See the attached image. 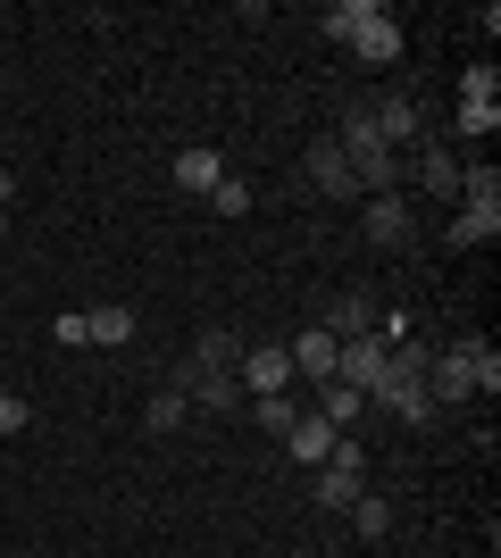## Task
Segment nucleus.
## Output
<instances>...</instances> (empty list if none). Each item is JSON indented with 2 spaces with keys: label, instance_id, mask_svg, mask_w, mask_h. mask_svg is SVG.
<instances>
[{
  "label": "nucleus",
  "instance_id": "f257e3e1",
  "mask_svg": "<svg viewBox=\"0 0 501 558\" xmlns=\"http://www.w3.org/2000/svg\"><path fill=\"white\" fill-rule=\"evenodd\" d=\"M318 25H326L334 43H351L359 68H393V59H402V25H393V9H384V0H334Z\"/></svg>",
  "mask_w": 501,
  "mask_h": 558
},
{
  "label": "nucleus",
  "instance_id": "f03ea898",
  "mask_svg": "<svg viewBox=\"0 0 501 558\" xmlns=\"http://www.w3.org/2000/svg\"><path fill=\"white\" fill-rule=\"evenodd\" d=\"M477 359H485V333H460V342L427 350V392H434V409H468V400H477Z\"/></svg>",
  "mask_w": 501,
  "mask_h": 558
},
{
  "label": "nucleus",
  "instance_id": "7ed1b4c3",
  "mask_svg": "<svg viewBox=\"0 0 501 558\" xmlns=\"http://www.w3.org/2000/svg\"><path fill=\"white\" fill-rule=\"evenodd\" d=\"M359 475H368V450H359V434H343V442L326 450V466H310V500L318 509H351Z\"/></svg>",
  "mask_w": 501,
  "mask_h": 558
},
{
  "label": "nucleus",
  "instance_id": "20e7f679",
  "mask_svg": "<svg viewBox=\"0 0 501 558\" xmlns=\"http://www.w3.org/2000/svg\"><path fill=\"white\" fill-rule=\"evenodd\" d=\"M301 184L318 192V201H343V209H359V184H351V159L334 150V134H318L310 150H301Z\"/></svg>",
  "mask_w": 501,
  "mask_h": 558
},
{
  "label": "nucleus",
  "instance_id": "39448f33",
  "mask_svg": "<svg viewBox=\"0 0 501 558\" xmlns=\"http://www.w3.org/2000/svg\"><path fill=\"white\" fill-rule=\"evenodd\" d=\"M493 125H501V75H493V59H485V68L460 75V134L485 142Z\"/></svg>",
  "mask_w": 501,
  "mask_h": 558
},
{
  "label": "nucleus",
  "instance_id": "423d86ee",
  "mask_svg": "<svg viewBox=\"0 0 501 558\" xmlns=\"http://www.w3.org/2000/svg\"><path fill=\"white\" fill-rule=\"evenodd\" d=\"M409 226H418V209H409V192H368L359 201V233L377 242V251H402Z\"/></svg>",
  "mask_w": 501,
  "mask_h": 558
},
{
  "label": "nucleus",
  "instance_id": "0eeeda50",
  "mask_svg": "<svg viewBox=\"0 0 501 558\" xmlns=\"http://www.w3.org/2000/svg\"><path fill=\"white\" fill-rule=\"evenodd\" d=\"M235 384H242V400L285 392V384H293V359H285V342H242V359H235Z\"/></svg>",
  "mask_w": 501,
  "mask_h": 558
},
{
  "label": "nucleus",
  "instance_id": "6e6552de",
  "mask_svg": "<svg viewBox=\"0 0 501 558\" xmlns=\"http://www.w3.org/2000/svg\"><path fill=\"white\" fill-rule=\"evenodd\" d=\"M368 117H377V134H384V150H418V142H427V109H418V100L409 93H384V100H368Z\"/></svg>",
  "mask_w": 501,
  "mask_h": 558
},
{
  "label": "nucleus",
  "instance_id": "1a4fd4ad",
  "mask_svg": "<svg viewBox=\"0 0 501 558\" xmlns=\"http://www.w3.org/2000/svg\"><path fill=\"white\" fill-rule=\"evenodd\" d=\"M285 359H293V375H301V384H334V359H343V342H334L326 326H301L285 342Z\"/></svg>",
  "mask_w": 501,
  "mask_h": 558
},
{
  "label": "nucleus",
  "instance_id": "9d476101",
  "mask_svg": "<svg viewBox=\"0 0 501 558\" xmlns=\"http://www.w3.org/2000/svg\"><path fill=\"white\" fill-rule=\"evenodd\" d=\"M418 192H427V201H460V150L452 142H418Z\"/></svg>",
  "mask_w": 501,
  "mask_h": 558
},
{
  "label": "nucleus",
  "instance_id": "9b49d317",
  "mask_svg": "<svg viewBox=\"0 0 501 558\" xmlns=\"http://www.w3.org/2000/svg\"><path fill=\"white\" fill-rule=\"evenodd\" d=\"M167 175H176V192L210 201V192H217V175H226V159H217L210 142H192V150H176V159H167Z\"/></svg>",
  "mask_w": 501,
  "mask_h": 558
},
{
  "label": "nucleus",
  "instance_id": "f8f14e48",
  "mask_svg": "<svg viewBox=\"0 0 501 558\" xmlns=\"http://www.w3.org/2000/svg\"><path fill=\"white\" fill-rule=\"evenodd\" d=\"M384 359H393V342H384V333H359V342H343V359H334V375H343L351 392H368V384H377V375H384Z\"/></svg>",
  "mask_w": 501,
  "mask_h": 558
},
{
  "label": "nucleus",
  "instance_id": "ddd939ff",
  "mask_svg": "<svg viewBox=\"0 0 501 558\" xmlns=\"http://www.w3.org/2000/svg\"><path fill=\"white\" fill-rule=\"evenodd\" d=\"M276 442H285V450H293V459H301V466H326V450L343 442V434H334V425L318 417V409H301V417H293L285 434H276Z\"/></svg>",
  "mask_w": 501,
  "mask_h": 558
},
{
  "label": "nucleus",
  "instance_id": "4468645a",
  "mask_svg": "<svg viewBox=\"0 0 501 558\" xmlns=\"http://www.w3.org/2000/svg\"><path fill=\"white\" fill-rule=\"evenodd\" d=\"M318 326H326L334 342H359V333H377V301H368V292H343V301H334Z\"/></svg>",
  "mask_w": 501,
  "mask_h": 558
},
{
  "label": "nucleus",
  "instance_id": "2eb2a0df",
  "mask_svg": "<svg viewBox=\"0 0 501 558\" xmlns=\"http://www.w3.org/2000/svg\"><path fill=\"white\" fill-rule=\"evenodd\" d=\"M84 342H100V350H126V342H134V308H126V301H100V308H84Z\"/></svg>",
  "mask_w": 501,
  "mask_h": 558
},
{
  "label": "nucleus",
  "instance_id": "dca6fc26",
  "mask_svg": "<svg viewBox=\"0 0 501 558\" xmlns=\"http://www.w3.org/2000/svg\"><path fill=\"white\" fill-rule=\"evenodd\" d=\"M460 209H501V167L493 159H460Z\"/></svg>",
  "mask_w": 501,
  "mask_h": 558
},
{
  "label": "nucleus",
  "instance_id": "f3484780",
  "mask_svg": "<svg viewBox=\"0 0 501 558\" xmlns=\"http://www.w3.org/2000/svg\"><path fill=\"white\" fill-rule=\"evenodd\" d=\"M318 417H326L334 434H343V425H359V417H368V392H351V384L334 375V384H318Z\"/></svg>",
  "mask_w": 501,
  "mask_h": 558
},
{
  "label": "nucleus",
  "instance_id": "a211bd4d",
  "mask_svg": "<svg viewBox=\"0 0 501 558\" xmlns=\"http://www.w3.org/2000/svg\"><path fill=\"white\" fill-rule=\"evenodd\" d=\"M501 233V209H460L452 226H443V242H452V251H477V242H493Z\"/></svg>",
  "mask_w": 501,
  "mask_h": 558
},
{
  "label": "nucleus",
  "instance_id": "6ab92c4d",
  "mask_svg": "<svg viewBox=\"0 0 501 558\" xmlns=\"http://www.w3.org/2000/svg\"><path fill=\"white\" fill-rule=\"evenodd\" d=\"M343 517H351V534H359V542H384V534H393V500H377V492H359Z\"/></svg>",
  "mask_w": 501,
  "mask_h": 558
},
{
  "label": "nucleus",
  "instance_id": "aec40b11",
  "mask_svg": "<svg viewBox=\"0 0 501 558\" xmlns=\"http://www.w3.org/2000/svg\"><path fill=\"white\" fill-rule=\"evenodd\" d=\"M192 359H201V367H217V375H235V359H242V333H235V326L201 333V342H192Z\"/></svg>",
  "mask_w": 501,
  "mask_h": 558
},
{
  "label": "nucleus",
  "instance_id": "412c9836",
  "mask_svg": "<svg viewBox=\"0 0 501 558\" xmlns=\"http://www.w3.org/2000/svg\"><path fill=\"white\" fill-rule=\"evenodd\" d=\"M143 417H151V434H176V425L192 417V400L176 392V384H159V392H151V409H143Z\"/></svg>",
  "mask_w": 501,
  "mask_h": 558
},
{
  "label": "nucleus",
  "instance_id": "4be33fe9",
  "mask_svg": "<svg viewBox=\"0 0 501 558\" xmlns=\"http://www.w3.org/2000/svg\"><path fill=\"white\" fill-rule=\"evenodd\" d=\"M242 409H251V425H267V434H285V425L301 417V409H293L285 392H267V400H242Z\"/></svg>",
  "mask_w": 501,
  "mask_h": 558
},
{
  "label": "nucleus",
  "instance_id": "5701e85b",
  "mask_svg": "<svg viewBox=\"0 0 501 558\" xmlns=\"http://www.w3.org/2000/svg\"><path fill=\"white\" fill-rule=\"evenodd\" d=\"M210 209H217V217H251V184H242V175H217Z\"/></svg>",
  "mask_w": 501,
  "mask_h": 558
},
{
  "label": "nucleus",
  "instance_id": "b1692460",
  "mask_svg": "<svg viewBox=\"0 0 501 558\" xmlns=\"http://www.w3.org/2000/svg\"><path fill=\"white\" fill-rule=\"evenodd\" d=\"M25 425H34V409H25V392H9V384H0V442H17Z\"/></svg>",
  "mask_w": 501,
  "mask_h": 558
},
{
  "label": "nucleus",
  "instance_id": "393cba45",
  "mask_svg": "<svg viewBox=\"0 0 501 558\" xmlns=\"http://www.w3.org/2000/svg\"><path fill=\"white\" fill-rule=\"evenodd\" d=\"M477 392H485V400L501 392V350H493V342H485V359H477Z\"/></svg>",
  "mask_w": 501,
  "mask_h": 558
},
{
  "label": "nucleus",
  "instance_id": "a878e982",
  "mask_svg": "<svg viewBox=\"0 0 501 558\" xmlns=\"http://www.w3.org/2000/svg\"><path fill=\"white\" fill-rule=\"evenodd\" d=\"M9 201H17V175H9V167H0V209H9Z\"/></svg>",
  "mask_w": 501,
  "mask_h": 558
},
{
  "label": "nucleus",
  "instance_id": "bb28decb",
  "mask_svg": "<svg viewBox=\"0 0 501 558\" xmlns=\"http://www.w3.org/2000/svg\"><path fill=\"white\" fill-rule=\"evenodd\" d=\"M9 226H17V217H9V209H0V242H9Z\"/></svg>",
  "mask_w": 501,
  "mask_h": 558
},
{
  "label": "nucleus",
  "instance_id": "cd10ccee",
  "mask_svg": "<svg viewBox=\"0 0 501 558\" xmlns=\"http://www.w3.org/2000/svg\"><path fill=\"white\" fill-rule=\"evenodd\" d=\"M0 317H9V301H0Z\"/></svg>",
  "mask_w": 501,
  "mask_h": 558
},
{
  "label": "nucleus",
  "instance_id": "c85d7f7f",
  "mask_svg": "<svg viewBox=\"0 0 501 558\" xmlns=\"http://www.w3.org/2000/svg\"><path fill=\"white\" fill-rule=\"evenodd\" d=\"M0 466H9V459H0Z\"/></svg>",
  "mask_w": 501,
  "mask_h": 558
}]
</instances>
